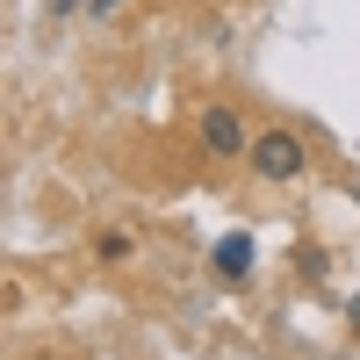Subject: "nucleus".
Wrapping results in <instances>:
<instances>
[{"label":"nucleus","instance_id":"39448f33","mask_svg":"<svg viewBox=\"0 0 360 360\" xmlns=\"http://www.w3.org/2000/svg\"><path fill=\"white\" fill-rule=\"evenodd\" d=\"M58 15H72V8H115V0H51Z\"/></svg>","mask_w":360,"mask_h":360},{"label":"nucleus","instance_id":"f03ea898","mask_svg":"<svg viewBox=\"0 0 360 360\" xmlns=\"http://www.w3.org/2000/svg\"><path fill=\"white\" fill-rule=\"evenodd\" d=\"M238 144H245V123H238V108H202V152L231 159Z\"/></svg>","mask_w":360,"mask_h":360},{"label":"nucleus","instance_id":"423d86ee","mask_svg":"<svg viewBox=\"0 0 360 360\" xmlns=\"http://www.w3.org/2000/svg\"><path fill=\"white\" fill-rule=\"evenodd\" d=\"M346 324H353V332H360V295H353V303H346Z\"/></svg>","mask_w":360,"mask_h":360},{"label":"nucleus","instance_id":"f257e3e1","mask_svg":"<svg viewBox=\"0 0 360 360\" xmlns=\"http://www.w3.org/2000/svg\"><path fill=\"white\" fill-rule=\"evenodd\" d=\"M252 173L259 180H303V137H288V130L252 137Z\"/></svg>","mask_w":360,"mask_h":360},{"label":"nucleus","instance_id":"7ed1b4c3","mask_svg":"<svg viewBox=\"0 0 360 360\" xmlns=\"http://www.w3.org/2000/svg\"><path fill=\"white\" fill-rule=\"evenodd\" d=\"M217 274H224V281H245V274H252V238H245V231H231L224 245H217Z\"/></svg>","mask_w":360,"mask_h":360},{"label":"nucleus","instance_id":"20e7f679","mask_svg":"<svg viewBox=\"0 0 360 360\" xmlns=\"http://www.w3.org/2000/svg\"><path fill=\"white\" fill-rule=\"evenodd\" d=\"M94 252H101V259H123V252H130V238H123V231H101V238H94Z\"/></svg>","mask_w":360,"mask_h":360}]
</instances>
